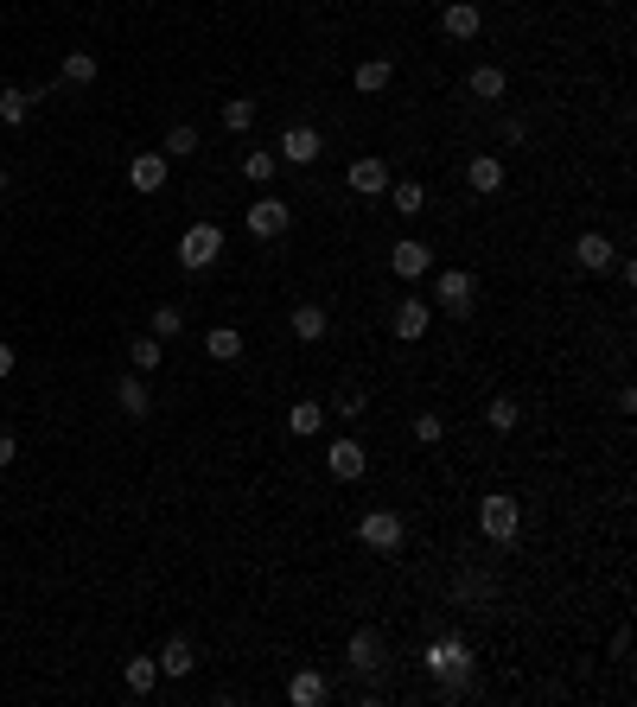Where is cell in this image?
<instances>
[{"label":"cell","instance_id":"obj_5","mask_svg":"<svg viewBox=\"0 0 637 707\" xmlns=\"http://www.w3.org/2000/svg\"><path fill=\"white\" fill-rule=\"evenodd\" d=\"M434 300H440L453 319H466L472 300H478V281H472L466 268H440V274H434Z\"/></svg>","mask_w":637,"mask_h":707},{"label":"cell","instance_id":"obj_37","mask_svg":"<svg viewBox=\"0 0 637 707\" xmlns=\"http://www.w3.org/2000/svg\"><path fill=\"white\" fill-rule=\"evenodd\" d=\"M504 141H510V147L529 141V122H523V115H504Z\"/></svg>","mask_w":637,"mask_h":707},{"label":"cell","instance_id":"obj_3","mask_svg":"<svg viewBox=\"0 0 637 707\" xmlns=\"http://www.w3.org/2000/svg\"><path fill=\"white\" fill-rule=\"evenodd\" d=\"M478 529H485V542H516V529H523V504L504 491H491L485 504H478Z\"/></svg>","mask_w":637,"mask_h":707},{"label":"cell","instance_id":"obj_32","mask_svg":"<svg viewBox=\"0 0 637 707\" xmlns=\"http://www.w3.org/2000/svg\"><path fill=\"white\" fill-rule=\"evenodd\" d=\"M160 153H166V160H192V153H198V128H185V122H179V128L166 134V147H160Z\"/></svg>","mask_w":637,"mask_h":707},{"label":"cell","instance_id":"obj_27","mask_svg":"<svg viewBox=\"0 0 637 707\" xmlns=\"http://www.w3.org/2000/svg\"><path fill=\"white\" fill-rule=\"evenodd\" d=\"M287 427H294V440H313L319 427H325V408H319V402H300L294 415H287Z\"/></svg>","mask_w":637,"mask_h":707},{"label":"cell","instance_id":"obj_16","mask_svg":"<svg viewBox=\"0 0 637 707\" xmlns=\"http://www.w3.org/2000/svg\"><path fill=\"white\" fill-rule=\"evenodd\" d=\"M153 663H160V676L185 682V676H192V669H198V650H192V637H172V644H166V650H160V657H153Z\"/></svg>","mask_w":637,"mask_h":707},{"label":"cell","instance_id":"obj_6","mask_svg":"<svg viewBox=\"0 0 637 707\" xmlns=\"http://www.w3.org/2000/svg\"><path fill=\"white\" fill-rule=\"evenodd\" d=\"M325 472H332V478H344V485H351V478H364V472H370V453H364V440L338 434L332 446H325Z\"/></svg>","mask_w":637,"mask_h":707},{"label":"cell","instance_id":"obj_41","mask_svg":"<svg viewBox=\"0 0 637 707\" xmlns=\"http://www.w3.org/2000/svg\"><path fill=\"white\" fill-rule=\"evenodd\" d=\"M440 7H446V0H440Z\"/></svg>","mask_w":637,"mask_h":707},{"label":"cell","instance_id":"obj_17","mask_svg":"<svg viewBox=\"0 0 637 707\" xmlns=\"http://www.w3.org/2000/svg\"><path fill=\"white\" fill-rule=\"evenodd\" d=\"M325 695H332V682H325L319 669H294V682H287V701L294 707H319Z\"/></svg>","mask_w":637,"mask_h":707},{"label":"cell","instance_id":"obj_4","mask_svg":"<svg viewBox=\"0 0 637 707\" xmlns=\"http://www.w3.org/2000/svg\"><path fill=\"white\" fill-rule=\"evenodd\" d=\"M243 223H249V236H262V243H274V236H287V223H294V204L287 198H274V192H262L243 211Z\"/></svg>","mask_w":637,"mask_h":707},{"label":"cell","instance_id":"obj_39","mask_svg":"<svg viewBox=\"0 0 637 707\" xmlns=\"http://www.w3.org/2000/svg\"><path fill=\"white\" fill-rule=\"evenodd\" d=\"M13 364H20V351H13V344H0V383L13 376Z\"/></svg>","mask_w":637,"mask_h":707},{"label":"cell","instance_id":"obj_23","mask_svg":"<svg viewBox=\"0 0 637 707\" xmlns=\"http://www.w3.org/2000/svg\"><path fill=\"white\" fill-rule=\"evenodd\" d=\"M122 682H128V695H153V688H160V663H153V657H128Z\"/></svg>","mask_w":637,"mask_h":707},{"label":"cell","instance_id":"obj_1","mask_svg":"<svg viewBox=\"0 0 637 707\" xmlns=\"http://www.w3.org/2000/svg\"><path fill=\"white\" fill-rule=\"evenodd\" d=\"M217 255H223V230H217V223H204V217L185 223V236H179V268H185V274H204Z\"/></svg>","mask_w":637,"mask_h":707},{"label":"cell","instance_id":"obj_34","mask_svg":"<svg viewBox=\"0 0 637 707\" xmlns=\"http://www.w3.org/2000/svg\"><path fill=\"white\" fill-rule=\"evenodd\" d=\"M274 166H281L274 153H243V179H249V185H268V179H274Z\"/></svg>","mask_w":637,"mask_h":707},{"label":"cell","instance_id":"obj_19","mask_svg":"<svg viewBox=\"0 0 637 707\" xmlns=\"http://www.w3.org/2000/svg\"><path fill=\"white\" fill-rule=\"evenodd\" d=\"M204 357L236 364V357H243V332H236V325H211V332H204Z\"/></svg>","mask_w":637,"mask_h":707},{"label":"cell","instance_id":"obj_20","mask_svg":"<svg viewBox=\"0 0 637 707\" xmlns=\"http://www.w3.org/2000/svg\"><path fill=\"white\" fill-rule=\"evenodd\" d=\"M115 402H122V415H134V421H141L147 408H153V395H147V383H141V370H134V376H122V383H115Z\"/></svg>","mask_w":637,"mask_h":707},{"label":"cell","instance_id":"obj_13","mask_svg":"<svg viewBox=\"0 0 637 707\" xmlns=\"http://www.w3.org/2000/svg\"><path fill=\"white\" fill-rule=\"evenodd\" d=\"M389 268L402 274V281H421V274L434 268V249L415 243V236H402V243H395V255H389Z\"/></svg>","mask_w":637,"mask_h":707},{"label":"cell","instance_id":"obj_26","mask_svg":"<svg viewBox=\"0 0 637 707\" xmlns=\"http://www.w3.org/2000/svg\"><path fill=\"white\" fill-rule=\"evenodd\" d=\"M325 415H338V421H364L370 415V402H364V389H338L332 402H325Z\"/></svg>","mask_w":637,"mask_h":707},{"label":"cell","instance_id":"obj_12","mask_svg":"<svg viewBox=\"0 0 637 707\" xmlns=\"http://www.w3.org/2000/svg\"><path fill=\"white\" fill-rule=\"evenodd\" d=\"M166 172H172L166 153H134V160H128V185H134V192H160Z\"/></svg>","mask_w":637,"mask_h":707},{"label":"cell","instance_id":"obj_28","mask_svg":"<svg viewBox=\"0 0 637 707\" xmlns=\"http://www.w3.org/2000/svg\"><path fill=\"white\" fill-rule=\"evenodd\" d=\"M96 51H64V83H96Z\"/></svg>","mask_w":637,"mask_h":707},{"label":"cell","instance_id":"obj_38","mask_svg":"<svg viewBox=\"0 0 637 707\" xmlns=\"http://www.w3.org/2000/svg\"><path fill=\"white\" fill-rule=\"evenodd\" d=\"M13 453H20V440H13L7 427H0V472H7V465H13Z\"/></svg>","mask_w":637,"mask_h":707},{"label":"cell","instance_id":"obj_25","mask_svg":"<svg viewBox=\"0 0 637 707\" xmlns=\"http://www.w3.org/2000/svg\"><path fill=\"white\" fill-rule=\"evenodd\" d=\"M294 338H300V344H319V338H325V306H313V300L294 306Z\"/></svg>","mask_w":637,"mask_h":707},{"label":"cell","instance_id":"obj_36","mask_svg":"<svg viewBox=\"0 0 637 707\" xmlns=\"http://www.w3.org/2000/svg\"><path fill=\"white\" fill-rule=\"evenodd\" d=\"M440 434H446L440 415H415V440H421V446H440Z\"/></svg>","mask_w":637,"mask_h":707},{"label":"cell","instance_id":"obj_40","mask_svg":"<svg viewBox=\"0 0 637 707\" xmlns=\"http://www.w3.org/2000/svg\"><path fill=\"white\" fill-rule=\"evenodd\" d=\"M0 192H7V166H0Z\"/></svg>","mask_w":637,"mask_h":707},{"label":"cell","instance_id":"obj_8","mask_svg":"<svg viewBox=\"0 0 637 707\" xmlns=\"http://www.w3.org/2000/svg\"><path fill=\"white\" fill-rule=\"evenodd\" d=\"M344 185H351L357 198H383V192H389V160H376V153H364V160H351V172H344Z\"/></svg>","mask_w":637,"mask_h":707},{"label":"cell","instance_id":"obj_11","mask_svg":"<svg viewBox=\"0 0 637 707\" xmlns=\"http://www.w3.org/2000/svg\"><path fill=\"white\" fill-rule=\"evenodd\" d=\"M427 325H434V306L427 300H395V338L402 344H421Z\"/></svg>","mask_w":637,"mask_h":707},{"label":"cell","instance_id":"obj_14","mask_svg":"<svg viewBox=\"0 0 637 707\" xmlns=\"http://www.w3.org/2000/svg\"><path fill=\"white\" fill-rule=\"evenodd\" d=\"M440 26H446V39H478L485 13H478L472 0H446V7H440Z\"/></svg>","mask_w":637,"mask_h":707},{"label":"cell","instance_id":"obj_7","mask_svg":"<svg viewBox=\"0 0 637 707\" xmlns=\"http://www.w3.org/2000/svg\"><path fill=\"white\" fill-rule=\"evenodd\" d=\"M357 536H364V548H376V555H395V548H402V516L395 510H364Z\"/></svg>","mask_w":637,"mask_h":707},{"label":"cell","instance_id":"obj_10","mask_svg":"<svg viewBox=\"0 0 637 707\" xmlns=\"http://www.w3.org/2000/svg\"><path fill=\"white\" fill-rule=\"evenodd\" d=\"M344 663H351L357 676H376V669H383V631H351V644H344Z\"/></svg>","mask_w":637,"mask_h":707},{"label":"cell","instance_id":"obj_15","mask_svg":"<svg viewBox=\"0 0 637 707\" xmlns=\"http://www.w3.org/2000/svg\"><path fill=\"white\" fill-rule=\"evenodd\" d=\"M466 185H472L478 198L504 192V160H497V153H472V166H466Z\"/></svg>","mask_w":637,"mask_h":707},{"label":"cell","instance_id":"obj_2","mask_svg":"<svg viewBox=\"0 0 637 707\" xmlns=\"http://www.w3.org/2000/svg\"><path fill=\"white\" fill-rule=\"evenodd\" d=\"M421 663H427V676H434V682H466L472 676V644H466V637H434Z\"/></svg>","mask_w":637,"mask_h":707},{"label":"cell","instance_id":"obj_22","mask_svg":"<svg viewBox=\"0 0 637 707\" xmlns=\"http://www.w3.org/2000/svg\"><path fill=\"white\" fill-rule=\"evenodd\" d=\"M466 83H472V96H478V102H504V90H510V77L497 71V64H478Z\"/></svg>","mask_w":637,"mask_h":707},{"label":"cell","instance_id":"obj_31","mask_svg":"<svg viewBox=\"0 0 637 707\" xmlns=\"http://www.w3.org/2000/svg\"><path fill=\"white\" fill-rule=\"evenodd\" d=\"M223 128H230V134H249V128H255V102H249V96L223 102Z\"/></svg>","mask_w":637,"mask_h":707},{"label":"cell","instance_id":"obj_18","mask_svg":"<svg viewBox=\"0 0 637 707\" xmlns=\"http://www.w3.org/2000/svg\"><path fill=\"white\" fill-rule=\"evenodd\" d=\"M612 236H599V230H587V236H580V243H574V262L580 268H587V274H599V268H612Z\"/></svg>","mask_w":637,"mask_h":707},{"label":"cell","instance_id":"obj_33","mask_svg":"<svg viewBox=\"0 0 637 707\" xmlns=\"http://www.w3.org/2000/svg\"><path fill=\"white\" fill-rule=\"evenodd\" d=\"M128 357H134V370H141V376H147V370H160V364H166V351H160V338H134V351H128Z\"/></svg>","mask_w":637,"mask_h":707},{"label":"cell","instance_id":"obj_24","mask_svg":"<svg viewBox=\"0 0 637 707\" xmlns=\"http://www.w3.org/2000/svg\"><path fill=\"white\" fill-rule=\"evenodd\" d=\"M26 115H32V90L7 83V90H0V122H7V128H26Z\"/></svg>","mask_w":637,"mask_h":707},{"label":"cell","instance_id":"obj_9","mask_svg":"<svg viewBox=\"0 0 637 707\" xmlns=\"http://www.w3.org/2000/svg\"><path fill=\"white\" fill-rule=\"evenodd\" d=\"M325 153V141H319V128H306V122H294L281 134V153H274V160H287V166H313Z\"/></svg>","mask_w":637,"mask_h":707},{"label":"cell","instance_id":"obj_35","mask_svg":"<svg viewBox=\"0 0 637 707\" xmlns=\"http://www.w3.org/2000/svg\"><path fill=\"white\" fill-rule=\"evenodd\" d=\"M172 332H185V313L179 306H153V338H172Z\"/></svg>","mask_w":637,"mask_h":707},{"label":"cell","instance_id":"obj_29","mask_svg":"<svg viewBox=\"0 0 637 707\" xmlns=\"http://www.w3.org/2000/svg\"><path fill=\"white\" fill-rule=\"evenodd\" d=\"M389 198H395V217H421V211H427V192H421L415 179H402Z\"/></svg>","mask_w":637,"mask_h":707},{"label":"cell","instance_id":"obj_21","mask_svg":"<svg viewBox=\"0 0 637 707\" xmlns=\"http://www.w3.org/2000/svg\"><path fill=\"white\" fill-rule=\"evenodd\" d=\"M389 83H395V64L389 58H364V64H357V90H364V96H383Z\"/></svg>","mask_w":637,"mask_h":707},{"label":"cell","instance_id":"obj_30","mask_svg":"<svg viewBox=\"0 0 637 707\" xmlns=\"http://www.w3.org/2000/svg\"><path fill=\"white\" fill-rule=\"evenodd\" d=\"M516 421H523V408H516V402H510V395H497V402L485 408V427H491V434H510V427H516Z\"/></svg>","mask_w":637,"mask_h":707}]
</instances>
